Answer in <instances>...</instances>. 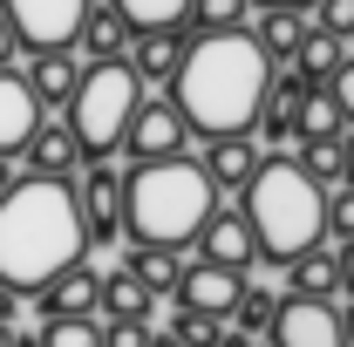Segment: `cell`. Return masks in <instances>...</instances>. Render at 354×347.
Wrapping results in <instances>:
<instances>
[{"instance_id":"cell-1","label":"cell","mask_w":354,"mask_h":347,"mask_svg":"<svg viewBox=\"0 0 354 347\" xmlns=\"http://www.w3.org/2000/svg\"><path fill=\"white\" fill-rule=\"evenodd\" d=\"M266 88H272V62L252 41V28H225V35L184 41V62L171 75V102L191 136L218 143V136H252Z\"/></svg>"},{"instance_id":"cell-2","label":"cell","mask_w":354,"mask_h":347,"mask_svg":"<svg viewBox=\"0 0 354 347\" xmlns=\"http://www.w3.org/2000/svg\"><path fill=\"white\" fill-rule=\"evenodd\" d=\"M82 259H88V232H82L75 184L68 177H35V171L14 177L0 191V286H14L28 300Z\"/></svg>"},{"instance_id":"cell-3","label":"cell","mask_w":354,"mask_h":347,"mask_svg":"<svg viewBox=\"0 0 354 347\" xmlns=\"http://www.w3.org/2000/svg\"><path fill=\"white\" fill-rule=\"evenodd\" d=\"M212 212H218V191H212L205 164H191V157H157V164L123 171V232L136 245L184 252V245H198Z\"/></svg>"},{"instance_id":"cell-4","label":"cell","mask_w":354,"mask_h":347,"mask_svg":"<svg viewBox=\"0 0 354 347\" xmlns=\"http://www.w3.org/2000/svg\"><path fill=\"white\" fill-rule=\"evenodd\" d=\"M239 218H245V232H252V245H259L266 265H293L300 252H313L320 232H327V191H320L293 157H272V164L259 157Z\"/></svg>"},{"instance_id":"cell-5","label":"cell","mask_w":354,"mask_h":347,"mask_svg":"<svg viewBox=\"0 0 354 347\" xmlns=\"http://www.w3.org/2000/svg\"><path fill=\"white\" fill-rule=\"evenodd\" d=\"M150 88L136 82V68L123 55H109V62H95L75 75V95H68V130L82 143V164H109V150H123V136H130V116L136 102H143Z\"/></svg>"},{"instance_id":"cell-6","label":"cell","mask_w":354,"mask_h":347,"mask_svg":"<svg viewBox=\"0 0 354 347\" xmlns=\"http://www.w3.org/2000/svg\"><path fill=\"white\" fill-rule=\"evenodd\" d=\"M0 7H7V28L28 55H68L88 21V0H0Z\"/></svg>"},{"instance_id":"cell-7","label":"cell","mask_w":354,"mask_h":347,"mask_svg":"<svg viewBox=\"0 0 354 347\" xmlns=\"http://www.w3.org/2000/svg\"><path fill=\"white\" fill-rule=\"evenodd\" d=\"M272 347H348L341 334V306L334 300H300V293H286L279 313H272Z\"/></svg>"},{"instance_id":"cell-8","label":"cell","mask_w":354,"mask_h":347,"mask_svg":"<svg viewBox=\"0 0 354 347\" xmlns=\"http://www.w3.org/2000/svg\"><path fill=\"white\" fill-rule=\"evenodd\" d=\"M184 116H177L171 95H143L130 116V136H123V150H130L136 164H157V157H184Z\"/></svg>"},{"instance_id":"cell-9","label":"cell","mask_w":354,"mask_h":347,"mask_svg":"<svg viewBox=\"0 0 354 347\" xmlns=\"http://www.w3.org/2000/svg\"><path fill=\"white\" fill-rule=\"evenodd\" d=\"M177 306H191V313H212V320H232L239 300H245V272H225V265H184L177 272Z\"/></svg>"},{"instance_id":"cell-10","label":"cell","mask_w":354,"mask_h":347,"mask_svg":"<svg viewBox=\"0 0 354 347\" xmlns=\"http://www.w3.org/2000/svg\"><path fill=\"white\" fill-rule=\"evenodd\" d=\"M35 306H41L48 320H95L102 313V272L95 265H68L62 279H48L41 293H35Z\"/></svg>"},{"instance_id":"cell-11","label":"cell","mask_w":354,"mask_h":347,"mask_svg":"<svg viewBox=\"0 0 354 347\" xmlns=\"http://www.w3.org/2000/svg\"><path fill=\"white\" fill-rule=\"evenodd\" d=\"M75 205H82V232H88V245H109V238L123 232V171L95 164V171H88V184L75 191Z\"/></svg>"},{"instance_id":"cell-12","label":"cell","mask_w":354,"mask_h":347,"mask_svg":"<svg viewBox=\"0 0 354 347\" xmlns=\"http://www.w3.org/2000/svg\"><path fill=\"white\" fill-rule=\"evenodd\" d=\"M41 130V102H35V88L21 82L14 68H0V164H14L28 143Z\"/></svg>"},{"instance_id":"cell-13","label":"cell","mask_w":354,"mask_h":347,"mask_svg":"<svg viewBox=\"0 0 354 347\" xmlns=\"http://www.w3.org/2000/svg\"><path fill=\"white\" fill-rule=\"evenodd\" d=\"M198 252H205V265H225V272H245L259 259V245H252V232H245L239 212H212V225L198 232Z\"/></svg>"},{"instance_id":"cell-14","label":"cell","mask_w":354,"mask_h":347,"mask_svg":"<svg viewBox=\"0 0 354 347\" xmlns=\"http://www.w3.org/2000/svg\"><path fill=\"white\" fill-rule=\"evenodd\" d=\"M252 171H259L252 136H218V143H205V177H212V191H245Z\"/></svg>"},{"instance_id":"cell-15","label":"cell","mask_w":354,"mask_h":347,"mask_svg":"<svg viewBox=\"0 0 354 347\" xmlns=\"http://www.w3.org/2000/svg\"><path fill=\"white\" fill-rule=\"evenodd\" d=\"M21 157L35 164V177H75L82 143H75V130H68V123H41V130H35V143H28Z\"/></svg>"},{"instance_id":"cell-16","label":"cell","mask_w":354,"mask_h":347,"mask_svg":"<svg viewBox=\"0 0 354 347\" xmlns=\"http://www.w3.org/2000/svg\"><path fill=\"white\" fill-rule=\"evenodd\" d=\"M109 7L130 35H184L191 21V0H109Z\"/></svg>"},{"instance_id":"cell-17","label":"cell","mask_w":354,"mask_h":347,"mask_svg":"<svg viewBox=\"0 0 354 347\" xmlns=\"http://www.w3.org/2000/svg\"><path fill=\"white\" fill-rule=\"evenodd\" d=\"M75 75H82V68H75L68 55H35V68H28L21 82L35 88V102H41V109H68V95H75Z\"/></svg>"},{"instance_id":"cell-18","label":"cell","mask_w":354,"mask_h":347,"mask_svg":"<svg viewBox=\"0 0 354 347\" xmlns=\"http://www.w3.org/2000/svg\"><path fill=\"white\" fill-rule=\"evenodd\" d=\"M341 62H348V48L334 41V35H320V28H307L300 48H293V75H300L307 88H327V75H334Z\"/></svg>"},{"instance_id":"cell-19","label":"cell","mask_w":354,"mask_h":347,"mask_svg":"<svg viewBox=\"0 0 354 347\" xmlns=\"http://www.w3.org/2000/svg\"><path fill=\"white\" fill-rule=\"evenodd\" d=\"M293 293L300 300H334L341 293V252H327V245H313L293 259Z\"/></svg>"},{"instance_id":"cell-20","label":"cell","mask_w":354,"mask_h":347,"mask_svg":"<svg viewBox=\"0 0 354 347\" xmlns=\"http://www.w3.org/2000/svg\"><path fill=\"white\" fill-rule=\"evenodd\" d=\"M102 313H109V320H150V327H157V300L136 286L130 265H123V272H102Z\"/></svg>"},{"instance_id":"cell-21","label":"cell","mask_w":354,"mask_h":347,"mask_svg":"<svg viewBox=\"0 0 354 347\" xmlns=\"http://www.w3.org/2000/svg\"><path fill=\"white\" fill-rule=\"evenodd\" d=\"M177 62H184V41H177V35H136L130 68H136V82H143V88H150V82H171Z\"/></svg>"},{"instance_id":"cell-22","label":"cell","mask_w":354,"mask_h":347,"mask_svg":"<svg viewBox=\"0 0 354 347\" xmlns=\"http://www.w3.org/2000/svg\"><path fill=\"white\" fill-rule=\"evenodd\" d=\"M300 35H307V21H300L293 7H266V14H259V28H252V41L266 48V62H293Z\"/></svg>"},{"instance_id":"cell-23","label":"cell","mask_w":354,"mask_h":347,"mask_svg":"<svg viewBox=\"0 0 354 347\" xmlns=\"http://www.w3.org/2000/svg\"><path fill=\"white\" fill-rule=\"evenodd\" d=\"M130 272H136V286L150 293V300H164V293H177V252H164V245H130Z\"/></svg>"},{"instance_id":"cell-24","label":"cell","mask_w":354,"mask_h":347,"mask_svg":"<svg viewBox=\"0 0 354 347\" xmlns=\"http://www.w3.org/2000/svg\"><path fill=\"white\" fill-rule=\"evenodd\" d=\"M293 164H300L320 191H334V177H348V143H341V136H313V143H300Z\"/></svg>"},{"instance_id":"cell-25","label":"cell","mask_w":354,"mask_h":347,"mask_svg":"<svg viewBox=\"0 0 354 347\" xmlns=\"http://www.w3.org/2000/svg\"><path fill=\"white\" fill-rule=\"evenodd\" d=\"M341 130V116H334V102H327V88H307L300 102H293V136L313 143V136H334Z\"/></svg>"},{"instance_id":"cell-26","label":"cell","mask_w":354,"mask_h":347,"mask_svg":"<svg viewBox=\"0 0 354 347\" xmlns=\"http://www.w3.org/2000/svg\"><path fill=\"white\" fill-rule=\"evenodd\" d=\"M123 21H116V7H88V21H82V48L95 55V62H109V55H123Z\"/></svg>"},{"instance_id":"cell-27","label":"cell","mask_w":354,"mask_h":347,"mask_svg":"<svg viewBox=\"0 0 354 347\" xmlns=\"http://www.w3.org/2000/svg\"><path fill=\"white\" fill-rule=\"evenodd\" d=\"M177 347H218L225 341V320H212V313H191V306H177V320L164 327Z\"/></svg>"},{"instance_id":"cell-28","label":"cell","mask_w":354,"mask_h":347,"mask_svg":"<svg viewBox=\"0 0 354 347\" xmlns=\"http://www.w3.org/2000/svg\"><path fill=\"white\" fill-rule=\"evenodd\" d=\"M245 7L252 0H191V21H198V35H225L245 21Z\"/></svg>"},{"instance_id":"cell-29","label":"cell","mask_w":354,"mask_h":347,"mask_svg":"<svg viewBox=\"0 0 354 347\" xmlns=\"http://www.w3.org/2000/svg\"><path fill=\"white\" fill-rule=\"evenodd\" d=\"M35 341L41 347H102V320H48Z\"/></svg>"},{"instance_id":"cell-30","label":"cell","mask_w":354,"mask_h":347,"mask_svg":"<svg viewBox=\"0 0 354 347\" xmlns=\"http://www.w3.org/2000/svg\"><path fill=\"white\" fill-rule=\"evenodd\" d=\"M272 313H279V300L245 286V300H239V313H232V320H239V334H252V341H259V334H272Z\"/></svg>"},{"instance_id":"cell-31","label":"cell","mask_w":354,"mask_h":347,"mask_svg":"<svg viewBox=\"0 0 354 347\" xmlns=\"http://www.w3.org/2000/svg\"><path fill=\"white\" fill-rule=\"evenodd\" d=\"M327 232H334L341 245H354V184L348 191H327Z\"/></svg>"},{"instance_id":"cell-32","label":"cell","mask_w":354,"mask_h":347,"mask_svg":"<svg viewBox=\"0 0 354 347\" xmlns=\"http://www.w3.org/2000/svg\"><path fill=\"white\" fill-rule=\"evenodd\" d=\"M150 341H157L150 320H109L102 327V347H150Z\"/></svg>"},{"instance_id":"cell-33","label":"cell","mask_w":354,"mask_h":347,"mask_svg":"<svg viewBox=\"0 0 354 347\" xmlns=\"http://www.w3.org/2000/svg\"><path fill=\"white\" fill-rule=\"evenodd\" d=\"M327 102H334L341 123H354V62H341V68L327 75Z\"/></svg>"},{"instance_id":"cell-34","label":"cell","mask_w":354,"mask_h":347,"mask_svg":"<svg viewBox=\"0 0 354 347\" xmlns=\"http://www.w3.org/2000/svg\"><path fill=\"white\" fill-rule=\"evenodd\" d=\"M313 7H320V35H334V41L354 35V0H313Z\"/></svg>"},{"instance_id":"cell-35","label":"cell","mask_w":354,"mask_h":347,"mask_svg":"<svg viewBox=\"0 0 354 347\" xmlns=\"http://www.w3.org/2000/svg\"><path fill=\"white\" fill-rule=\"evenodd\" d=\"M14 313H21V293H14V286H0V327H14Z\"/></svg>"},{"instance_id":"cell-36","label":"cell","mask_w":354,"mask_h":347,"mask_svg":"<svg viewBox=\"0 0 354 347\" xmlns=\"http://www.w3.org/2000/svg\"><path fill=\"white\" fill-rule=\"evenodd\" d=\"M14 48H21V41H14V28H7V7H0V68L14 62Z\"/></svg>"},{"instance_id":"cell-37","label":"cell","mask_w":354,"mask_h":347,"mask_svg":"<svg viewBox=\"0 0 354 347\" xmlns=\"http://www.w3.org/2000/svg\"><path fill=\"white\" fill-rule=\"evenodd\" d=\"M341 293H354V245H341Z\"/></svg>"},{"instance_id":"cell-38","label":"cell","mask_w":354,"mask_h":347,"mask_svg":"<svg viewBox=\"0 0 354 347\" xmlns=\"http://www.w3.org/2000/svg\"><path fill=\"white\" fill-rule=\"evenodd\" d=\"M218 347H252V334H239V327H232V334H225Z\"/></svg>"},{"instance_id":"cell-39","label":"cell","mask_w":354,"mask_h":347,"mask_svg":"<svg viewBox=\"0 0 354 347\" xmlns=\"http://www.w3.org/2000/svg\"><path fill=\"white\" fill-rule=\"evenodd\" d=\"M341 334H348V347H354V300H348V313H341Z\"/></svg>"},{"instance_id":"cell-40","label":"cell","mask_w":354,"mask_h":347,"mask_svg":"<svg viewBox=\"0 0 354 347\" xmlns=\"http://www.w3.org/2000/svg\"><path fill=\"white\" fill-rule=\"evenodd\" d=\"M259 7H293V14H300V7H313V0H259Z\"/></svg>"},{"instance_id":"cell-41","label":"cell","mask_w":354,"mask_h":347,"mask_svg":"<svg viewBox=\"0 0 354 347\" xmlns=\"http://www.w3.org/2000/svg\"><path fill=\"white\" fill-rule=\"evenodd\" d=\"M348 184H354V136H348Z\"/></svg>"},{"instance_id":"cell-42","label":"cell","mask_w":354,"mask_h":347,"mask_svg":"<svg viewBox=\"0 0 354 347\" xmlns=\"http://www.w3.org/2000/svg\"><path fill=\"white\" fill-rule=\"evenodd\" d=\"M0 347H14V327H0Z\"/></svg>"},{"instance_id":"cell-43","label":"cell","mask_w":354,"mask_h":347,"mask_svg":"<svg viewBox=\"0 0 354 347\" xmlns=\"http://www.w3.org/2000/svg\"><path fill=\"white\" fill-rule=\"evenodd\" d=\"M14 347H41V341H28V334H14Z\"/></svg>"},{"instance_id":"cell-44","label":"cell","mask_w":354,"mask_h":347,"mask_svg":"<svg viewBox=\"0 0 354 347\" xmlns=\"http://www.w3.org/2000/svg\"><path fill=\"white\" fill-rule=\"evenodd\" d=\"M150 347H177V341H171V334H157V341H150Z\"/></svg>"},{"instance_id":"cell-45","label":"cell","mask_w":354,"mask_h":347,"mask_svg":"<svg viewBox=\"0 0 354 347\" xmlns=\"http://www.w3.org/2000/svg\"><path fill=\"white\" fill-rule=\"evenodd\" d=\"M7 184H14V177H7V164H0V191H7Z\"/></svg>"},{"instance_id":"cell-46","label":"cell","mask_w":354,"mask_h":347,"mask_svg":"<svg viewBox=\"0 0 354 347\" xmlns=\"http://www.w3.org/2000/svg\"><path fill=\"white\" fill-rule=\"evenodd\" d=\"M252 347H272V341H252Z\"/></svg>"}]
</instances>
